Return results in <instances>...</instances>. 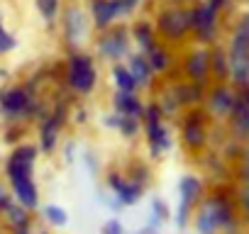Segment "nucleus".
Instances as JSON below:
<instances>
[{"mask_svg": "<svg viewBox=\"0 0 249 234\" xmlns=\"http://www.w3.org/2000/svg\"><path fill=\"white\" fill-rule=\"evenodd\" d=\"M15 47H18V39L5 30V25H3V22H0V56L8 54V51H13Z\"/></svg>", "mask_w": 249, "mask_h": 234, "instance_id": "nucleus-29", "label": "nucleus"}, {"mask_svg": "<svg viewBox=\"0 0 249 234\" xmlns=\"http://www.w3.org/2000/svg\"><path fill=\"white\" fill-rule=\"evenodd\" d=\"M127 68L135 76V81H137L140 88H149L152 85L154 71H152V66H149V61H147V56L142 51L140 54H127Z\"/></svg>", "mask_w": 249, "mask_h": 234, "instance_id": "nucleus-18", "label": "nucleus"}, {"mask_svg": "<svg viewBox=\"0 0 249 234\" xmlns=\"http://www.w3.org/2000/svg\"><path fill=\"white\" fill-rule=\"evenodd\" d=\"M208 5H210L213 10H217V13H220V10L227 5V0H208Z\"/></svg>", "mask_w": 249, "mask_h": 234, "instance_id": "nucleus-31", "label": "nucleus"}, {"mask_svg": "<svg viewBox=\"0 0 249 234\" xmlns=\"http://www.w3.org/2000/svg\"><path fill=\"white\" fill-rule=\"evenodd\" d=\"M120 17H124L122 0H90V25L98 32L112 27Z\"/></svg>", "mask_w": 249, "mask_h": 234, "instance_id": "nucleus-10", "label": "nucleus"}, {"mask_svg": "<svg viewBox=\"0 0 249 234\" xmlns=\"http://www.w3.org/2000/svg\"><path fill=\"white\" fill-rule=\"evenodd\" d=\"M37 10L44 17V22L49 27H54V22L59 17V10H61V0H37Z\"/></svg>", "mask_w": 249, "mask_h": 234, "instance_id": "nucleus-25", "label": "nucleus"}, {"mask_svg": "<svg viewBox=\"0 0 249 234\" xmlns=\"http://www.w3.org/2000/svg\"><path fill=\"white\" fill-rule=\"evenodd\" d=\"M105 183H107V188H110V193L127 207V205H137L140 200H142V193H144V185H140L137 181H127L122 173H117V171H110L107 173V178H105Z\"/></svg>", "mask_w": 249, "mask_h": 234, "instance_id": "nucleus-9", "label": "nucleus"}, {"mask_svg": "<svg viewBox=\"0 0 249 234\" xmlns=\"http://www.w3.org/2000/svg\"><path fill=\"white\" fill-rule=\"evenodd\" d=\"M30 98L32 95L27 93V88H20V85L0 90V107H3V112L8 115V120H22Z\"/></svg>", "mask_w": 249, "mask_h": 234, "instance_id": "nucleus-12", "label": "nucleus"}, {"mask_svg": "<svg viewBox=\"0 0 249 234\" xmlns=\"http://www.w3.org/2000/svg\"><path fill=\"white\" fill-rule=\"evenodd\" d=\"M188 25H191V30L196 32L198 42L208 44V42H213V37H215V27H217V10H213L208 3L196 5V8H191V10H188Z\"/></svg>", "mask_w": 249, "mask_h": 234, "instance_id": "nucleus-8", "label": "nucleus"}, {"mask_svg": "<svg viewBox=\"0 0 249 234\" xmlns=\"http://www.w3.org/2000/svg\"><path fill=\"white\" fill-rule=\"evenodd\" d=\"M66 83H69V88L73 93H81V95L93 93V88L98 85V68H95L90 54H86L81 49H71L69 51Z\"/></svg>", "mask_w": 249, "mask_h": 234, "instance_id": "nucleus-1", "label": "nucleus"}, {"mask_svg": "<svg viewBox=\"0 0 249 234\" xmlns=\"http://www.w3.org/2000/svg\"><path fill=\"white\" fill-rule=\"evenodd\" d=\"M130 30L127 27H120V25H112L107 30L100 32V39L95 44V51L103 61L107 64H117L122 61L124 56L130 54Z\"/></svg>", "mask_w": 249, "mask_h": 234, "instance_id": "nucleus-3", "label": "nucleus"}, {"mask_svg": "<svg viewBox=\"0 0 249 234\" xmlns=\"http://www.w3.org/2000/svg\"><path fill=\"white\" fill-rule=\"evenodd\" d=\"M42 217L52 224V227H64L69 222V215L61 205H44L42 207Z\"/></svg>", "mask_w": 249, "mask_h": 234, "instance_id": "nucleus-26", "label": "nucleus"}, {"mask_svg": "<svg viewBox=\"0 0 249 234\" xmlns=\"http://www.w3.org/2000/svg\"><path fill=\"white\" fill-rule=\"evenodd\" d=\"M234 100H237V98H234V93H232L230 88H225V85L213 88V90H210V95H208L210 110H213V112H217V115H227V112L232 110Z\"/></svg>", "mask_w": 249, "mask_h": 234, "instance_id": "nucleus-19", "label": "nucleus"}, {"mask_svg": "<svg viewBox=\"0 0 249 234\" xmlns=\"http://www.w3.org/2000/svg\"><path fill=\"white\" fill-rule=\"evenodd\" d=\"M110 78H112V85L120 88V90H140V85H137L135 76L130 73V68H127V66H122L120 61L112 64V68H110Z\"/></svg>", "mask_w": 249, "mask_h": 234, "instance_id": "nucleus-22", "label": "nucleus"}, {"mask_svg": "<svg viewBox=\"0 0 249 234\" xmlns=\"http://www.w3.org/2000/svg\"><path fill=\"white\" fill-rule=\"evenodd\" d=\"M130 37L140 44L142 54H147L159 39H157V30H154V22L149 20H135L132 27H130Z\"/></svg>", "mask_w": 249, "mask_h": 234, "instance_id": "nucleus-17", "label": "nucleus"}, {"mask_svg": "<svg viewBox=\"0 0 249 234\" xmlns=\"http://www.w3.org/2000/svg\"><path fill=\"white\" fill-rule=\"evenodd\" d=\"M35 164H37V147L35 144H18L8 161H5V178L8 183L20 181V178H32L35 176Z\"/></svg>", "mask_w": 249, "mask_h": 234, "instance_id": "nucleus-5", "label": "nucleus"}, {"mask_svg": "<svg viewBox=\"0 0 249 234\" xmlns=\"http://www.w3.org/2000/svg\"><path fill=\"white\" fill-rule=\"evenodd\" d=\"M66 122V105H59L54 112H47L42 120H39V149L44 154H52L59 144V134H61V127Z\"/></svg>", "mask_w": 249, "mask_h": 234, "instance_id": "nucleus-6", "label": "nucleus"}, {"mask_svg": "<svg viewBox=\"0 0 249 234\" xmlns=\"http://www.w3.org/2000/svg\"><path fill=\"white\" fill-rule=\"evenodd\" d=\"M103 234H122V224L112 217V219H107V222L103 224Z\"/></svg>", "mask_w": 249, "mask_h": 234, "instance_id": "nucleus-30", "label": "nucleus"}, {"mask_svg": "<svg viewBox=\"0 0 249 234\" xmlns=\"http://www.w3.org/2000/svg\"><path fill=\"white\" fill-rule=\"evenodd\" d=\"M183 142L191 147V149H200L205 144V127H203V120H198V117H188V120L183 122Z\"/></svg>", "mask_w": 249, "mask_h": 234, "instance_id": "nucleus-20", "label": "nucleus"}, {"mask_svg": "<svg viewBox=\"0 0 249 234\" xmlns=\"http://www.w3.org/2000/svg\"><path fill=\"white\" fill-rule=\"evenodd\" d=\"M174 98H176V102L183 105V107L198 105V102L203 100V85H200V83H193V81L181 83V85L174 88Z\"/></svg>", "mask_w": 249, "mask_h": 234, "instance_id": "nucleus-21", "label": "nucleus"}, {"mask_svg": "<svg viewBox=\"0 0 249 234\" xmlns=\"http://www.w3.org/2000/svg\"><path fill=\"white\" fill-rule=\"evenodd\" d=\"M203 193V183L198 176H183L181 183H178V195H181V202H178V212H176V224L178 227H186L188 222V215L193 210V202L200 198Z\"/></svg>", "mask_w": 249, "mask_h": 234, "instance_id": "nucleus-11", "label": "nucleus"}, {"mask_svg": "<svg viewBox=\"0 0 249 234\" xmlns=\"http://www.w3.org/2000/svg\"><path fill=\"white\" fill-rule=\"evenodd\" d=\"M154 30L157 34H161L166 42H178L183 39V34L191 30L188 25V10L183 8H164L157 13V20H154Z\"/></svg>", "mask_w": 249, "mask_h": 234, "instance_id": "nucleus-4", "label": "nucleus"}, {"mask_svg": "<svg viewBox=\"0 0 249 234\" xmlns=\"http://www.w3.org/2000/svg\"><path fill=\"white\" fill-rule=\"evenodd\" d=\"M144 56H147V61H149V66H152L154 73H164V71H169V66H171V54H169V49L161 47L159 42H157Z\"/></svg>", "mask_w": 249, "mask_h": 234, "instance_id": "nucleus-23", "label": "nucleus"}, {"mask_svg": "<svg viewBox=\"0 0 249 234\" xmlns=\"http://www.w3.org/2000/svg\"><path fill=\"white\" fill-rule=\"evenodd\" d=\"M142 125H144L147 144H149L154 159H159L161 151L171 149V137H169V130H166V125H164V112H161L159 102H149V105H144Z\"/></svg>", "mask_w": 249, "mask_h": 234, "instance_id": "nucleus-2", "label": "nucleus"}, {"mask_svg": "<svg viewBox=\"0 0 249 234\" xmlns=\"http://www.w3.org/2000/svg\"><path fill=\"white\" fill-rule=\"evenodd\" d=\"M3 217L8 219V227L15 229V232H27L32 227V215L27 207H22L18 200H8L5 207H3Z\"/></svg>", "mask_w": 249, "mask_h": 234, "instance_id": "nucleus-16", "label": "nucleus"}, {"mask_svg": "<svg viewBox=\"0 0 249 234\" xmlns=\"http://www.w3.org/2000/svg\"><path fill=\"white\" fill-rule=\"evenodd\" d=\"M176 3H181V0H176Z\"/></svg>", "mask_w": 249, "mask_h": 234, "instance_id": "nucleus-33", "label": "nucleus"}, {"mask_svg": "<svg viewBox=\"0 0 249 234\" xmlns=\"http://www.w3.org/2000/svg\"><path fill=\"white\" fill-rule=\"evenodd\" d=\"M183 71H186L188 81L205 85V81L210 76V51H205V49L191 51L188 59H186V64H183Z\"/></svg>", "mask_w": 249, "mask_h": 234, "instance_id": "nucleus-13", "label": "nucleus"}, {"mask_svg": "<svg viewBox=\"0 0 249 234\" xmlns=\"http://www.w3.org/2000/svg\"><path fill=\"white\" fill-rule=\"evenodd\" d=\"M61 25H64V39H66L69 49H81V44H83L86 37H88V15H86L81 8L69 5V8L64 10Z\"/></svg>", "mask_w": 249, "mask_h": 234, "instance_id": "nucleus-7", "label": "nucleus"}, {"mask_svg": "<svg viewBox=\"0 0 249 234\" xmlns=\"http://www.w3.org/2000/svg\"><path fill=\"white\" fill-rule=\"evenodd\" d=\"M10 188H13V198H15L22 207H27L30 212L39 207V188H37V183H35L32 178L13 181Z\"/></svg>", "mask_w": 249, "mask_h": 234, "instance_id": "nucleus-15", "label": "nucleus"}, {"mask_svg": "<svg viewBox=\"0 0 249 234\" xmlns=\"http://www.w3.org/2000/svg\"><path fill=\"white\" fill-rule=\"evenodd\" d=\"M76 115H78V125H83V122H86V112H83V110H78Z\"/></svg>", "mask_w": 249, "mask_h": 234, "instance_id": "nucleus-32", "label": "nucleus"}, {"mask_svg": "<svg viewBox=\"0 0 249 234\" xmlns=\"http://www.w3.org/2000/svg\"><path fill=\"white\" fill-rule=\"evenodd\" d=\"M196 227H198V232H213V229H217V219H215V215H213V210L208 205H203V210H200V215L196 219Z\"/></svg>", "mask_w": 249, "mask_h": 234, "instance_id": "nucleus-28", "label": "nucleus"}, {"mask_svg": "<svg viewBox=\"0 0 249 234\" xmlns=\"http://www.w3.org/2000/svg\"><path fill=\"white\" fill-rule=\"evenodd\" d=\"M140 127H142V120H140V117H127V115H122L117 132H120L124 139H135L137 132H140Z\"/></svg>", "mask_w": 249, "mask_h": 234, "instance_id": "nucleus-27", "label": "nucleus"}, {"mask_svg": "<svg viewBox=\"0 0 249 234\" xmlns=\"http://www.w3.org/2000/svg\"><path fill=\"white\" fill-rule=\"evenodd\" d=\"M112 110H117L120 115L140 117V120H142L144 102L137 95V90H120V88H115V93H112Z\"/></svg>", "mask_w": 249, "mask_h": 234, "instance_id": "nucleus-14", "label": "nucleus"}, {"mask_svg": "<svg viewBox=\"0 0 249 234\" xmlns=\"http://www.w3.org/2000/svg\"><path fill=\"white\" fill-rule=\"evenodd\" d=\"M227 71H230V59L222 49H215L210 51V73L217 78V81H225L227 78Z\"/></svg>", "mask_w": 249, "mask_h": 234, "instance_id": "nucleus-24", "label": "nucleus"}]
</instances>
